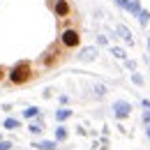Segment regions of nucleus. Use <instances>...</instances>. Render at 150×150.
<instances>
[{"mask_svg":"<svg viewBox=\"0 0 150 150\" xmlns=\"http://www.w3.org/2000/svg\"><path fill=\"white\" fill-rule=\"evenodd\" d=\"M33 79V67H30V62H19L12 72H9V81L14 83V86H23V83H28Z\"/></svg>","mask_w":150,"mask_h":150,"instance_id":"nucleus-1","label":"nucleus"},{"mask_svg":"<svg viewBox=\"0 0 150 150\" xmlns=\"http://www.w3.org/2000/svg\"><path fill=\"white\" fill-rule=\"evenodd\" d=\"M60 44H62L65 49H76V46L81 44V35H79V30H74V28L62 30V35H60Z\"/></svg>","mask_w":150,"mask_h":150,"instance_id":"nucleus-2","label":"nucleus"},{"mask_svg":"<svg viewBox=\"0 0 150 150\" xmlns=\"http://www.w3.org/2000/svg\"><path fill=\"white\" fill-rule=\"evenodd\" d=\"M53 12H56V16H60V19H67V16H69V12H72V7H69V2H67V0H58L56 7H53Z\"/></svg>","mask_w":150,"mask_h":150,"instance_id":"nucleus-3","label":"nucleus"},{"mask_svg":"<svg viewBox=\"0 0 150 150\" xmlns=\"http://www.w3.org/2000/svg\"><path fill=\"white\" fill-rule=\"evenodd\" d=\"M2 72H5V69H0V76H2Z\"/></svg>","mask_w":150,"mask_h":150,"instance_id":"nucleus-4","label":"nucleus"}]
</instances>
